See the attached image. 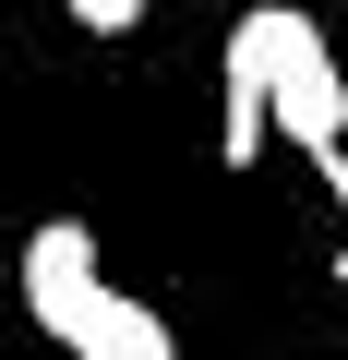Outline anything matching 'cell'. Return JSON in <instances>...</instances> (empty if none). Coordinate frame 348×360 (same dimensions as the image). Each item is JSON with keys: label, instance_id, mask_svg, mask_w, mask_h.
Masks as SVG:
<instances>
[{"label": "cell", "instance_id": "cell-1", "mask_svg": "<svg viewBox=\"0 0 348 360\" xmlns=\"http://www.w3.org/2000/svg\"><path fill=\"white\" fill-rule=\"evenodd\" d=\"M240 49H252V72H264V120L312 156V144H348V72L324 60V37H312V13H288V0H264V13H240L228 25Z\"/></svg>", "mask_w": 348, "mask_h": 360}, {"label": "cell", "instance_id": "cell-2", "mask_svg": "<svg viewBox=\"0 0 348 360\" xmlns=\"http://www.w3.org/2000/svg\"><path fill=\"white\" fill-rule=\"evenodd\" d=\"M96 288H108V276H96V240H84L72 217H49V229L25 240V312H37V324L60 336V324H72V312H84Z\"/></svg>", "mask_w": 348, "mask_h": 360}, {"label": "cell", "instance_id": "cell-3", "mask_svg": "<svg viewBox=\"0 0 348 360\" xmlns=\"http://www.w3.org/2000/svg\"><path fill=\"white\" fill-rule=\"evenodd\" d=\"M60 348H72V360H181V348H168V312L132 300V288H96V300L60 324Z\"/></svg>", "mask_w": 348, "mask_h": 360}, {"label": "cell", "instance_id": "cell-4", "mask_svg": "<svg viewBox=\"0 0 348 360\" xmlns=\"http://www.w3.org/2000/svg\"><path fill=\"white\" fill-rule=\"evenodd\" d=\"M264 132H276V120H264V72H252V49L228 37V49H217V168H252Z\"/></svg>", "mask_w": 348, "mask_h": 360}, {"label": "cell", "instance_id": "cell-5", "mask_svg": "<svg viewBox=\"0 0 348 360\" xmlns=\"http://www.w3.org/2000/svg\"><path fill=\"white\" fill-rule=\"evenodd\" d=\"M60 13H72L84 37H132V13H144V0H60Z\"/></svg>", "mask_w": 348, "mask_h": 360}]
</instances>
